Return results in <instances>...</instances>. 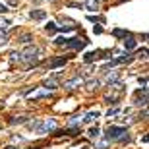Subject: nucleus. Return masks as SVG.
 Segmentation results:
<instances>
[{
  "label": "nucleus",
  "instance_id": "nucleus-1",
  "mask_svg": "<svg viewBox=\"0 0 149 149\" xmlns=\"http://www.w3.org/2000/svg\"><path fill=\"white\" fill-rule=\"evenodd\" d=\"M107 139H118V141H128V130L124 126H109L107 128Z\"/></svg>",
  "mask_w": 149,
  "mask_h": 149
},
{
  "label": "nucleus",
  "instance_id": "nucleus-2",
  "mask_svg": "<svg viewBox=\"0 0 149 149\" xmlns=\"http://www.w3.org/2000/svg\"><path fill=\"white\" fill-rule=\"evenodd\" d=\"M109 87H111V91L107 95V101H109V103H116V101L124 95V85H122L120 81H112V83H109Z\"/></svg>",
  "mask_w": 149,
  "mask_h": 149
},
{
  "label": "nucleus",
  "instance_id": "nucleus-3",
  "mask_svg": "<svg viewBox=\"0 0 149 149\" xmlns=\"http://www.w3.org/2000/svg\"><path fill=\"white\" fill-rule=\"evenodd\" d=\"M39 54H41V49H37V47H27L23 52H19L22 62H29V64H35L39 60Z\"/></svg>",
  "mask_w": 149,
  "mask_h": 149
},
{
  "label": "nucleus",
  "instance_id": "nucleus-4",
  "mask_svg": "<svg viewBox=\"0 0 149 149\" xmlns=\"http://www.w3.org/2000/svg\"><path fill=\"white\" fill-rule=\"evenodd\" d=\"M56 128H58V124H56L54 118H47V120L39 122V126H37L35 132H37V134H49V132H54Z\"/></svg>",
  "mask_w": 149,
  "mask_h": 149
},
{
  "label": "nucleus",
  "instance_id": "nucleus-5",
  "mask_svg": "<svg viewBox=\"0 0 149 149\" xmlns=\"http://www.w3.org/2000/svg\"><path fill=\"white\" fill-rule=\"evenodd\" d=\"M134 101H136V105H141V107L147 105V87H141V91H138V93H136Z\"/></svg>",
  "mask_w": 149,
  "mask_h": 149
},
{
  "label": "nucleus",
  "instance_id": "nucleus-6",
  "mask_svg": "<svg viewBox=\"0 0 149 149\" xmlns=\"http://www.w3.org/2000/svg\"><path fill=\"white\" fill-rule=\"evenodd\" d=\"M58 76H60V74H56V76L49 77V79H45V89H49V91H54V89L60 87V83H58Z\"/></svg>",
  "mask_w": 149,
  "mask_h": 149
},
{
  "label": "nucleus",
  "instance_id": "nucleus-7",
  "mask_svg": "<svg viewBox=\"0 0 149 149\" xmlns=\"http://www.w3.org/2000/svg\"><path fill=\"white\" fill-rule=\"evenodd\" d=\"M79 85H83L81 76H76L74 79H70V81H64V89H76V87H79Z\"/></svg>",
  "mask_w": 149,
  "mask_h": 149
},
{
  "label": "nucleus",
  "instance_id": "nucleus-8",
  "mask_svg": "<svg viewBox=\"0 0 149 149\" xmlns=\"http://www.w3.org/2000/svg\"><path fill=\"white\" fill-rule=\"evenodd\" d=\"M50 91L49 89H37V91H33V93H29V99L35 101V99H43V97H49Z\"/></svg>",
  "mask_w": 149,
  "mask_h": 149
},
{
  "label": "nucleus",
  "instance_id": "nucleus-9",
  "mask_svg": "<svg viewBox=\"0 0 149 149\" xmlns=\"http://www.w3.org/2000/svg\"><path fill=\"white\" fill-rule=\"evenodd\" d=\"M29 17H31V19L41 22V19H45V17H47V12H45V10H31V12H29Z\"/></svg>",
  "mask_w": 149,
  "mask_h": 149
},
{
  "label": "nucleus",
  "instance_id": "nucleus-10",
  "mask_svg": "<svg viewBox=\"0 0 149 149\" xmlns=\"http://www.w3.org/2000/svg\"><path fill=\"white\" fill-rule=\"evenodd\" d=\"M87 45V41H83V39H70V43L66 47H72V49H83Z\"/></svg>",
  "mask_w": 149,
  "mask_h": 149
},
{
  "label": "nucleus",
  "instance_id": "nucleus-11",
  "mask_svg": "<svg viewBox=\"0 0 149 149\" xmlns=\"http://www.w3.org/2000/svg\"><path fill=\"white\" fill-rule=\"evenodd\" d=\"M83 6H85V10H89V12H97L99 10V0H85Z\"/></svg>",
  "mask_w": 149,
  "mask_h": 149
},
{
  "label": "nucleus",
  "instance_id": "nucleus-12",
  "mask_svg": "<svg viewBox=\"0 0 149 149\" xmlns=\"http://www.w3.org/2000/svg\"><path fill=\"white\" fill-rule=\"evenodd\" d=\"M99 116H101L99 111H91V112H87V114L83 116V122H93V120H97Z\"/></svg>",
  "mask_w": 149,
  "mask_h": 149
},
{
  "label": "nucleus",
  "instance_id": "nucleus-13",
  "mask_svg": "<svg viewBox=\"0 0 149 149\" xmlns=\"http://www.w3.org/2000/svg\"><path fill=\"white\" fill-rule=\"evenodd\" d=\"M66 60H68L66 56H62V58H56V60H52V62L49 64V68H58V66H64V64H66Z\"/></svg>",
  "mask_w": 149,
  "mask_h": 149
},
{
  "label": "nucleus",
  "instance_id": "nucleus-14",
  "mask_svg": "<svg viewBox=\"0 0 149 149\" xmlns=\"http://www.w3.org/2000/svg\"><path fill=\"white\" fill-rule=\"evenodd\" d=\"M45 31H47L49 35H54L56 31H58V25H56V23H52V22H49L47 25H45Z\"/></svg>",
  "mask_w": 149,
  "mask_h": 149
},
{
  "label": "nucleus",
  "instance_id": "nucleus-15",
  "mask_svg": "<svg viewBox=\"0 0 149 149\" xmlns=\"http://www.w3.org/2000/svg\"><path fill=\"white\" fill-rule=\"evenodd\" d=\"M101 85L99 79H91V81H87V91H97Z\"/></svg>",
  "mask_w": 149,
  "mask_h": 149
},
{
  "label": "nucleus",
  "instance_id": "nucleus-16",
  "mask_svg": "<svg viewBox=\"0 0 149 149\" xmlns=\"http://www.w3.org/2000/svg\"><path fill=\"white\" fill-rule=\"evenodd\" d=\"M25 122H27V116H14V118L10 120V124L16 126V124H25Z\"/></svg>",
  "mask_w": 149,
  "mask_h": 149
},
{
  "label": "nucleus",
  "instance_id": "nucleus-17",
  "mask_svg": "<svg viewBox=\"0 0 149 149\" xmlns=\"http://www.w3.org/2000/svg\"><path fill=\"white\" fill-rule=\"evenodd\" d=\"M99 134H101L99 126H91V128L87 130V136H89V138H99Z\"/></svg>",
  "mask_w": 149,
  "mask_h": 149
},
{
  "label": "nucleus",
  "instance_id": "nucleus-18",
  "mask_svg": "<svg viewBox=\"0 0 149 149\" xmlns=\"http://www.w3.org/2000/svg\"><path fill=\"white\" fill-rule=\"evenodd\" d=\"M124 49H126V50H132V49H136V41H134L132 37L124 39Z\"/></svg>",
  "mask_w": 149,
  "mask_h": 149
},
{
  "label": "nucleus",
  "instance_id": "nucleus-19",
  "mask_svg": "<svg viewBox=\"0 0 149 149\" xmlns=\"http://www.w3.org/2000/svg\"><path fill=\"white\" fill-rule=\"evenodd\" d=\"M17 41H19V43H23V45H29L31 41H33V35H31V33H25V35H22V37L17 39Z\"/></svg>",
  "mask_w": 149,
  "mask_h": 149
},
{
  "label": "nucleus",
  "instance_id": "nucleus-20",
  "mask_svg": "<svg viewBox=\"0 0 149 149\" xmlns=\"http://www.w3.org/2000/svg\"><path fill=\"white\" fill-rule=\"evenodd\" d=\"M118 76H120V74L112 70L111 74H107V83H112V81H116V79H118Z\"/></svg>",
  "mask_w": 149,
  "mask_h": 149
},
{
  "label": "nucleus",
  "instance_id": "nucleus-21",
  "mask_svg": "<svg viewBox=\"0 0 149 149\" xmlns=\"http://www.w3.org/2000/svg\"><path fill=\"white\" fill-rule=\"evenodd\" d=\"M8 41H10V35L8 33H0V47H6Z\"/></svg>",
  "mask_w": 149,
  "mask_h": 149
},
{
  "label": "nucleus",
  "instance_id": "nucleus-22",
  "mask_svg": "<svg viewBox=\"0 0 149 149\" xmlns=\"http://www.w3.org/2000/svg\"><path fill=\"white\" fill-rule=\"evenodd\" d=\"M97 54H101L99 50H97V52H87V54H85V62H87V64H89V62H93L95 58H97Z\"/></svg>",
  "mask_w": 149,
  "mask_h": 149
},
{
  "label": "nucleus",
  "instance_id": "nucleus-23",
  "mask_svg": "<svg viewBox=\"0 0 149 149\" xmlns=\"http://www.w3.org/2000/svg\"><path fill=\"white\" fill-rule=\"evenodd\" d=\"M10 60H12V62H22V56H19V52H12V54H10Z\"/></svg>",
  "mask_w": 149,
  "mask_h": 149
},
{
  "label": "nucleus",
  "instance_id": "nucleus-24",
  "mask_svg": "<svg viewBox=\"0 0 149 149\" xmlns=\"http://www.w3.org/2000/svg\"><path fill=\"white\" fill-rule=\"evenodd\" d=\"M68 43H70V39H68V37H58V39H56V45H64V47H66Z\"/></svg>",
  "mask_w": 149,
  "mask_h": 149
},
{
  "label": "nucleus",
  "instance_id": "nucleus-25",
  "mask_svg": "<svg viewBox=\"0 0 149 149\" xmlns=\"http://www.w3.org/2000/svg\"><path fill=\"white\" fill-rule=\"evenodd\" d=\"M81 120H83V116H74L72 120H70V124H72V126H74V124H77V122L81 124Z\"/></svg>",
  "mask_w": 149,
  "mask_h": 149
},
{
  "label": "nucleus",
  "instance_id": "nucleus-26",
  "mask_svg": "<svg viewBox=\"0 0 149 149\" xmlns=\"http://www.w3.org/2000/svg\"><path fill=\"white\" fill-rule=\"evenodd\" d=\"M118 112H120V111H118V109H109V112H107V116L111 118V116H116V114H118Z\"/></svg>",
  "mask_w": 149,
  "mask_h": 149
},
{
  "label": "nucleus",
  "instance_id": "nucleus-27",
  "mask_svg": "<svg viewBox=\"0 0 149 149\" xmlns=\"http://www.w3.org/2000/svg\"><path fill=\"white\" fill-rule=\"evenodd\" d=\"M139 85H141V87H147V79H145V77H139Z\"/></svg>",
  "mask_w": 149,
  "mask_h": 149
},
{
  "label": "nucleus",
  "instance_id": "nucleus-28",
  "mask_svg": "<svg viewBox=\"0 0 149 149\" xmlns=\"http://www.w3.org/2000/svg\"><path fill=\"white\" fill-rule=\"evenodd\" d=\"M8 12V6H4V4H0V14H6Z\"/></svg>",
  "mask_w": 149,
  "mask_h": 149
},
{
  "label": "nucleus",
  "instance_id": "nucleus-29",
  "mask_svg": "<svg viewBox=\"0 0 149 149\" xmlns=\"http://www.w3.org/2000/svg\"><path fill=\"white\" fill-rule=\"evenodd\" d=\"M4 149H17V147H14V145H8V147H4Z\"/></svg>",
  "mask_w": 149,
  "mask_h": 149
},
{
  "label": "nucleus",
  "instance_id": "nucleus-30",
  "mask_svg": "<svg viewBox=\"0 0 149 149\" xmlns=\"http://www.w3.org/2000/svg\"><path fill=\"white\" fill-rule=\"evenodd\" d=\"M81 149H91V147H87V145H85V147H81Z\"/></svg>",
  "mask_w": 149,
  "mask_h": 149
},
{
  "label": "nucleus",
  "instance_id": "nucleus-31",
  "mask_svg": "<svg viewBox=\"0 0 149 149\" xmlns=\"http://www.w3.org/2000/svg\"><path fill=\"white\" fill-rule=\"evenodd\" d=\"M33 149H39V147H33Z\"/></svg>",
  "mask_w": 149,
  "mask_h": 149
},
{
  "label": "nucleus",
  "instance_id": "nucleus-32",
  "mask_svg": "<svg viewBox=\"0 0 149 149\" xmlns=\"http://www.w3.org/2000/svg\"><path fill=\"white\" fill-rule=\"evenodd\" d=\"M49 2H52V0H49Z\"/></svg>",
  "mask_w": 149,
  "mask_h": 149
}]
</instances>
